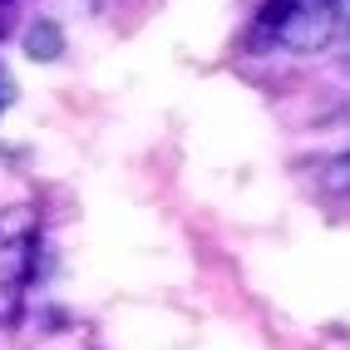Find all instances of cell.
Here are the masks:
<instances>
[{
  "mask_svg": "<svg viewBox=\"0 0 350 350\" xmlns=\"http://www.w3.org/2000/svg\"><path fill=\"white\" fill-rule=\"evenodd\" d=\"M25 55L30 59H40V64H55V59H64V30L55 25V20H35V25L25 30Z\"/></svg>",
  "mask_w": 350,
  "mask_h": 350,
  "instance_id": "obj_3",
  "label": "cell"
},
{
  "mask_svg": "<svg viewBox=\"0 0 350 350\" xmlns=\"http://www.w3.org/2000/svg\"><path fill=\"white\" fill-rule=\"evenodd\" d=\"M0 109H5V99H0Z\"/></svg>",
  "mask_w": 350,
  "mask_h": 350,
  "instance_id": "obj_7",
  "label": "cell"
},
{
  "mask_svg": "<svg viewBox=\"0 0 350 350\" xmlns=\"http://www.w3.org/2000/svg\"><path fill=\"white\" fill-rule=\"evenodd\" d=\"M291 5H311V10H336L340 0H291Z\"/></svg>",
  "mask_w": 350,
  "mask_h": 350,
  "instance_id": "obj_6",
  "label": "cell"
},
{
  "mask_svg": "<svg viewBox=\"0 0 350 350\" xmlns=\"http://www.w3.org/2000/svg\"><path fill=\"white\" fill-rule=\"evenodd\" d=\"M336 40L350 44V0H340V5H336Z\"/></svg>",
  "mask_w": 350,
  "mask_h": 350,
  "instance_id": "obj_5",
  "label": "cell"
},
{
  "mask_svg": "<svg viewBox=\"0 0 350 350\" xmlns=\"http://www.w3.org/2000/svg\"><path fill=\"white\" fill-rule=\"evenodd\" d=\"M336 40V10H311V5H291V15L276 30V44L291 55H316Z\"/></svg>",
  "mask_w": 350,
  "mask_h": 350,
  "instance_id": "obj_1",
  "label": "cell"
},
{
  "mask_svg": "<svg viewBox=\"0 0 350 350\" xmlns=\"http://www.w3.org/2000/svg\"><path fill=\"white\" fill-rule=\"evenodd\" d=\"M35 271V237H0V286L15 291Z\"/></svg>",
  "mask_w": 350,
  "mask_h": 350,
  "instance_id": "obj_2",
  "label": "cell"
},
{
  "mask_svg": "<svg viewBox=\"0 0 350 350\" xmlns=\"http://www.w3.org/2000/svg\"><path fill=\"white\" fill-rule=\"evenodd\" d=\"M325 188H331V193H350V153H340L331 168H325Z\"/></svg>",
  "mask_w": 350,
  "mask_h": 350,
  "instance_id": "obj_4",
  "label": "cell"
}]
</instances>
